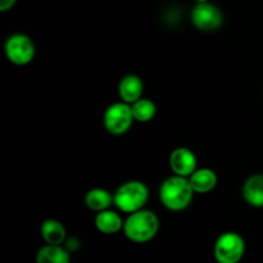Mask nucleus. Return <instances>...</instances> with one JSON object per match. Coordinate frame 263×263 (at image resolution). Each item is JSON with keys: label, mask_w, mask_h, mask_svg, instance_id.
<instances>
[{"label": "nucleus", "mask_w": 263, "mask_h": 263, "mask_svg": "<svg viewBox=\"0 0 263 263\" xmlns=\"http://www.w3.org/2000/svg\"><path fill=\"white\" fill-rule=\"evenodd\" d=\"M149 199V189L138 180L123 182L113 194V204L123 213H134L145 207Z\"/></svg>", "instance_id": "nucleus-3"}, {"label": "nucleus", "mask_w": 263, "mask_h": 263, "mask_svg": "<svg viewBox=\"0 0 263 263\" xmlns=\"http://www.w3.org/2000/svg\"><path fill=\"white\" fill-rule=\"evenodd\" d=\"M194 190L187 177L174 176L168 177L162 182L159 187V199L163 207L172 212H180L186 210L194 197Z\"/></svg>", "instance_id": "nucleus-1"}, {"label": "nucleus", "mask_w": 263, "mask_h": 263, "mask_svg": "<svg viewBox=\"0 0 263 263\" xmlns=\"http://www.w3.org/2000/svg\"><path fill=\"white\" fill-rule=\"evenodd\" d=\"M205 2H210V0H198V3H205Z\"/></svg>", "instance_id": "nucleus-18"}, {"label": "nucleus", "mask_w": 263, "mask_h": 263, "mask_svg": "<svg viewBox=\"0 0 263 263\" xmlns=\"http://www.w3.org/2000/svg\"><path fill=\"white\" fill-rule=\"evenodd\" d=\"M170 167L174 175L182 177H190L197 170V157L190 149L180 146L172 151L170 156Z\"/></svg>", "instance_id": "nucleus-8"}, {"label": "nucleus", "mask_w": 263, "mask_h": 263, "mask_svg": "<svg viewBox=\"0 0 263 263\" xmlns=\"http://www.w3.org/2000/svg\"><path fill=\"white\" fill-rule=\"evenodd\" d=\"M192 22L200 31H215L222 26L223 14L212 3H198L192 10Z\"/></svg>", "instance_id": "nucleus-7"}, {"label": "nucleus", "mask_w": 263, "mask_h": 263, "mask_svg": "<svg viewBox=\"0 0 263 263\" xmlns=\"http://www.w3.org/2000/svg\"><path fill=\"white\" fill-rule=\"evenodd\" d=\"M36 263H71V252L63 246L45 244L36 253Z\"/></svg>", "instance_id": "nucleus-14"}, {"label": "nucleus", "mask_w": 263, "mask_h": 263, "mask_svg": "<svg viewBox=\"0 0 263 263\" xmlns=\"http://www.w3.org/2000/svg\"><path fill=\"white\" fill-rule=\"evenodd\" d=\"M246 253V241L240 234L226 231L216 239L213 254L217 263H239Z\"/></svg>", "instance_id": "nucleus-4"}, {"label": "nucleus", "mask_w": 263, "mask_h": 263, "mask_svg": "<svg viewBox=\"0 0 263 263\" xmlns=\"http://www.w3.org/2000/svg\"><path fill=\"white\" fill-rule=\"evenodd\" d=\"M85 204L87 208L94 212H102V211L108 210L113 204V195L108 190L102 189V187H95V189L89 190L85 195Z\"/></svg>", "instance_id": "nucleus-15"}, {"label": "nucleus", "mask_w": 263, "mask_h": 263, "mask_svg": "<svg viewBox=\"0 0 263 263\" xmlns=\"http://www.w3.org/2000/svg\"><path fill=\"white\" fill-rule=\"evenodd\" d=\"M41 238L45 244L51 246H63L67 240V230L63 223L54 218H48L41 223Z\"/></svg>", "instance_id": "nucleus-11"}, {"label": "nucleus", "mask_w": 263, "mask_h": 263, "mask_svg": "<svg viewBox=\"0 0 263 263\" xmlns=\"http://www.w3.org/2000/svg\"><path fill=\"white\" fill-rule=\"evenodd\" d=\"M159 230L158 216L152 211L143 210L130 213L123 223V234L130 241L144 244L153 240Z\"/></svg>", "instance_id": "nucleus-2"}, {"label": "nucleus", "mask_w": 263, "mask_h": 263, "mask_svg": "<svg viewBox=\"0 0 263 263\" xmlns=\"http://www.w3.org/2000/svg\"><path fill=\"white\" fill-rule=\"evenodd\" d=\"M144 84L136 74H126L118 84V94L122 102L133 104L136 100L143 98Z\"/></svg>", "instance_id": "nucleus-9"}, {"label": "nucleus", "mask_w": 263, "mask_h": 263, "mask_svg": "<svg viewBox=\"0 0 263 263\" xmlns=\"http://www.w3.org/2000/svg\"><path fill=\"white\" fill-rule=\"evenodd\" d=\"M94 223L99 233L105 234V235H113V234H117L121 230H123L125 221L122 220V217L117 212L110 211L108 208V210L97 213Z\"/></svg>", "instance_id": "nucleus-10"}, {"label": "nucleus", "mask_w": 263, "mask_h": 263, "mask_svg": "<svg viewBox=\"0 0 263 263\" xmlns=\"http://www.w3.org/2000/svg\"><path fill=\"white\" fill-rule=\"evenodd\" d=\"M131 109H133L134 118L138 122H149L153 120L157 113L156 104L146 98H140L135 103H133Z\"/></svg>", "instance_id": "nucleus-16"}, {"label": "nucleus", "mask_w": 263, "mask_h": 263, "mask_svg": "<svg viewBox=\"0 0 263 263\" xmlns=\"http://www.w3.org/2000/svg\"><path fill=\"white\" fill-rule=\"evenodd\" d=\"M243 198L252 207L263 208V174H256L246 180Z\"/></svg>", "instance_id": "nucleus-12"}, {"label": "nucleus", "mask_w": 263, "mask_h": 263, "mask_svg": "<svg viewBox=\"0 0 263 263\" xmlns=\"http://www.w3.org/2000/svg\"><path fill=\"white\" fill-rule=\"evenodd\" d=\"M135 121L131 109V104L125 102L113 103L105 109L103 116V123L105 130L115 136L127 133Z\"/></svg>", "instance_id": "nucleus-5"}, {"label": "nucleus", "mask_w": 263, "mask_h": 263, "mask_svg": "<svg viewBox=\"0 0 263 263\" xmlns=\"http://www.w3.org/2000/svg\"><path fill=\"white\" fill-rule=\"evenodd\" d=\"M190 181L194 193L198 194H205L212 192L217 185V175L211 168H197L190 177Z\"/></svg>", "instance_id": "nucleus-13"}, {"label": "nucleus", "mask_w": 263, "mask_h": 263, "mask_svg": "<svg viewBox=\"0 0 263 263\" xmlns=\"http://www.w3.org/2000/svg\"><path fill=\"white\" fill-rule=\"evenodd\" d=\"M17 0H0V12H8L14 7Z\"/></svg>", "instance_id": "nucleus-17"}, {"label": "nucleus", "mask_w": 263, "mask_h": 263, "mask_svg": "<svg viewBox=\"0 0 263 263\" xmlns=\"http://www.w3.org/2000/svg\"><path fill=\"white\" fill-rule=\"evenodd\" d=\"M4 51L9 62L15 66H26L35 57V44L25 33H14L7 39Z\"/></svg>", "instance_id": "nucleus-6"}]
</instances>
